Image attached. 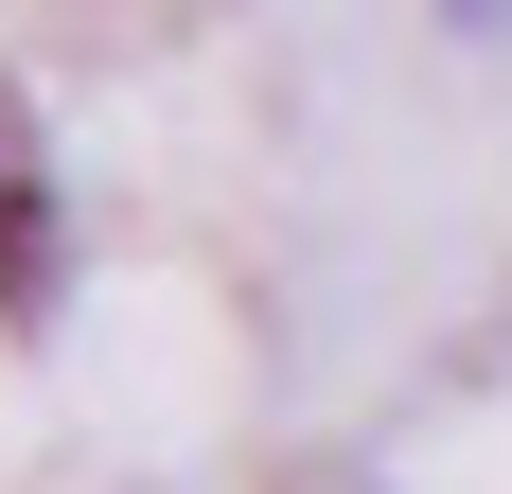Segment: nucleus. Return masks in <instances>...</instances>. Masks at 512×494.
<instances>
[{
    "label": "nucleus",
    "mask_w": 512,
    "mask_h": 494,
    "mask_svg": "<svg viewBox=\"0 0 512 494\" xmlns=\"http://www.w3.org/2000/svg\"><path fill=\"white\" fill-rule=\"evenodd\" d=\"M36 283V177H18V159H0V300Z\"/></svg>",
    "instance_id": "1"
},
{
    "label": "nucleus",
    "mask_w": 512,
    "mask_h": 494,
    "mask_svg": "<svg viewBox=\"0 0 512 494\" xmlns=\"http://www.w3.org/2000/svg\"><path fill=\"white\" fill-rule=\"evenodd\" d=\"M442 18H460V36H495V18H512V0H442Z\"/></svg>",
    "instance_id": "2"
}]
</instances>
